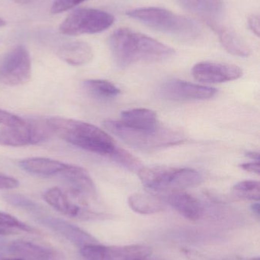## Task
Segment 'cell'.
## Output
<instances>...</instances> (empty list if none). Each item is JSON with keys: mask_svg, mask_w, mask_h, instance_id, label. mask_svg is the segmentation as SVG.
Instances as JSON below:
<instances>
[{"mask_svg": "<svg viewBox=\"0 0 260 260\" xmlns=\"http://www.w3.org/2000/svg\"><path fill=\"white\" fill-rule=\"evenodd\" d=\"M114 62L121 68H126L138 62H157L174 56L172 47L131 29L114 30L108 41Z\"/></svg>", "mask_w": 260, "mask_h": 260, "instance_id": "6da1fadb", "label": "cell"}, {"mask_svg": "<svg viewBox=\"0 0 260 260\" xmlns=\"http://www.w3.org/2000/svg\"><path fill=\"white\" fill-rule=\"evenodd\" d=\"M46 122L53 135L85 151L110 156L118 147L106 132L90 123L61 117L47 119Z\"/></svg>", "mask_w": 260, "mask_h": 260, "instance_id": "7a4b0ae2", "label": "cell"}, {"mask_svg": "<svg viewBox=\"0 0 260 260\" xmlns=\"http://www.w3.org/2000/svg\"><path fill=\"white\" fill-rule=\"evenodd\" d=\"M104 127L111 134L133 148L142 151H152L179 145L186 141V136L180 130L159 125L153 129H136L128 127L121 121L107 120Z\"/></svg>", "mask_w": 260, "mask_h": 260, "instance_id": "3957f363", "label": "cell"}, {"mask_svg": "<svg viewBox=\"0 0 260 260\" xmlns=\"http://www.w3.org/2000/svg\"><path fill=\"white\" fill-rule=\"evenodd\" d=\"M127 15L157 31L183 38H193L200 34V27L191 18L158 7L131 9Z\"/></svg>", "mask_w": 260, "mask_h": 260, "instance_id": "277c9868", "label": "cell"}, {"mask_svg": "<svg viewBox=\"0 0 260 260\" xmlns=\"http://www.w3.org/2000/svg\"><path fill=\"white\" fill-rule=\"evenodd\" d=\"M138 176L145 187L158 192H180L203 180L201 174L192 168L166 166L142 167Z\"/></svg>", "mask_w": 260, "mask_h": 260, "instance_id": "5b68a950", "label": "cell"}, {"mask_svg": "<svg viewBox=\"0 0 260 260\" xmlns=\"http://www.w3.org/2000/svg\"><path fill=\"white\" fill-rule=\"evenodd\" d=\"M43 198L47 204L63 215L84 221L107 219L109 215L94 212L89 209L87 200L70 189L63 190L59 187L47 189Z\"/></svg>", "mask_w": 260, "mask_h": 260, "instance_id": "8992f818", "label": "cell"}, {"mask_svg": "<svg viewBox=\"0 0 260 260\" xmlns=\"http://www.w3.org/2000/svg\"><path fill=\"white\" fill-rule=\"evenodd\" d=\"M114 17L105 11L96 9H79L73 11L61 23L62 35L69 36L100 33L109 28Z\"/></svg>", "mask_w": 260, "mask_h": 260, "instance_id": "52a82bcc", "label": "cell"}, {"mask_svg": "<svg viewBox=\"0 0 260 260\" xmlns=\"http://www.w3.org/2000/svg\"><path fill=\"white\" fill-rule=\"evenodd\" d=\"M32 76L30 53L24 45H18L0 60V83L19 86L27 83Z\"/></svg>", "mask_w": 260, "mask_h": 260, "instance_id": "ba28073f", "label": "cell"}, {"mask_svg": "<svg viewBox=\"0 0 260 260\" xmlns=\"http://www.w3.org/2000/svg\"><path fill=\"white\" fill-rule=\"evenodd\" d=\"M53 135L44 121L25 122L19 126H6L0 129V145L24 147L45 142Z\"/></svg>", "mask_w": 260, "mask_h": 260, "instance_id": "9c48e42d", "label": "cell"}, {"mask_svg": "<svg viewBox=\"0 0 260 260\" xmlns=\"http://www.w3.org/2000/svg\"><path fill=\"white\" fill-rule=\"evenodd\" d=\"M152 253L145 245L105 247L92 244L81 247L80 253L86 260H146Z\"/></svg>", "mask_w": 260, "mask_h": 260, "instance_id": "30bf717a", "label": "cell"}, {"mask_svg": "<svg viewBox=\"0 0 260 260\" xmlns=\"http://www.w3.org/2000/svg\"><path fill=\"white\" fill-rule=\"evenodd\" d=\"M217 90L212 87L181 80L168 81L160 88V95L169 101L207 100L213 98Z\"/></svg>", "mask_w": 260, "mask_h": 260, "instance_id": "8fae6325", "label": "cell"}, {"mask_svg": "<svg viewBox=\"0 0 260 260\" xmlns=\"http://www.w3.org/2000/svg\"><path fill=\"white\" fill-rule=\"evenodd\" d=\"M193 77L204 83H222L242 77L243 70L238 66L219 62H201L192 70Z\"/></svg>", "mask_w": 260, "mask_h": 260, "instance_id": "7c38bea8", "label": "cell"}, {"mask_svg": "<svg viewBox=\"0 0 260 260\" xmlns=\"http://www.w3.org/2000/svg\"><path fill=\"white\" fill-rule=\"evenodd\" d=\"M35 217L38 222L56 232L58 235L64 237L76 246L83 247L87 245L99 244L97 240L90 234L65 220L45 215L43 214L42 211L35 215Z\"/></svg>", "mask_w": 260, "mask_h": 260, "instance_id": "4fadbf2b", "label": "cell"}, {"mask_svg": "<svg viewBox=\"0 0 260 260\" xmlns=\"http://www.w3.org/2000/svg\"><path fill=\"white\" fill-rule=\"evenodd\" d=\"M60 177H62L70 186L69 189L85 200H95L97 197V192L93 179L84 168L67 164V168Z\"/></svg>", "mask_w": 260, "mask_h": 260, "instance_id": "5bb4252c", "label": "cell"}, {"mask_svg": "<svg viewBox=\"0 0 260 260\" xmlns=\"http://www.w3.org/2000/svg\"><path fill=\"white\" fill-rule=\"evenodd\" d=\"M9 250L17 258L24 260H62L61 255L53 249L29 241H14Z\"/></svg>", "mask_w": 260, "mask_h": 260, "instance_id": "9a60e30c", "label": "cell"}, {"mask_svg": "<svg viewBox=\"0 0 260 260\" xmlns=\"http://www.w3.org/2000/svg\"><path fill=\"white\" fill-rule=\"evenodd\" d=\"M180 215L191 221L200 219L203 215L201 203L192 196L186 192H174L168 196L165 200Z\"/></svg>", "mask_w": 260, "mask_h": 260, "instance_id": "2e32d148", "label": "cell"}, {"mask_svg": "<svg viewBox=\"0 0 260 260\" xmlns=\"http://www.w3.org/2000/svg\"><path fill=\"white\" fill-rule=\"evenodd\" d=\"M21 168L26 172L41 177L60 176L67 168V164L47 157H29L21 160Z\"/></svg>", "mask_w": 260, "mask_h": 260, "instance_id": "e0dca14e", "label": "cell"}, {"mask_svg": "<svg viewBox=\"0 0 260 260\" xmlns=\"http://www.w3.org/2000/svg\"><path fill=\"white\" fill-rule=\"evenodd\" d=\"M186 10L201 17L208 24L217 22L223 12V0H177Z\"/></svg>", "mask_w": 260, "mask_h": 260, "instance_id": "ac0fdd59", "label": "cell"}, {"mask_svg": "<svg viewBox=\"0 0 260 260\" xmlns=\"http://www.w3.org/2000/svg\"><path fill=\"white\" fill-rule=\"evenodd\" d=\"M218 35L223 47L234 56L248 57L251 54V49L248 44L233 30L219 25L218 23L209 24Z\"/></svg>", "mask_w": 260, "mask_h": 260, "instance_id": "d6986e66", "label": "cell"}, {"mask_svg": "<svg viewBox=\"0 0 260 260\" xmlns=\"http://www.w3.org/2000/svg\"><path fill=\"white\" fill-rule=\"evenodd\" d=\"M60 58L67 63L74 67L89 63L93 58L91 46L82 41H75L64 44L57 50Z\"/></svg>", "mask_w": 260, "mask_h": 260, "instance_id": "ffe728a7", "label": "cell"}, {"mask_svg": "<svg viewBox=\"0 0 260 260\" xmlns=\"http://www.w3.org/2000/svg\"><path fill=\"white\" fill-rule=\"evenodd\" d=\"M120 121L125 126L136 129H153L159 126L154 111L146 108H136L124 111Z\"/></svg>", "mask_w": 260, "mask_h": 260, "instance_id": "44dd1931", "label": "cell"}, {"mask_svg": "<svg viewBox=\"0 0 260 260\" xmlns=\"http://www.w3.org/2000/svg\"><path fill=\"white\" fill-rule=\"evenodd\" d=\"M128 205L134 212L143 215L158 213L166 209V201L145 192H135L128 198Z\"/></svg>", "mask_w": 260, "mask_h": 260, "instance_id": "7402d4cb", "label": "cell"}, {"mask_svg": "<svg viewBox=\"0 0 260 260\" xmlns=\"http://www.w3.org/2000/svg\"><path fill=\"white\" fill-rule=\"evenodd\" d=\"M83 87L90 94L97 99H112L121 93V90L115 85L101 79L84 81Z\"/></svg>", "mask_w": 260, "mask_h": 260, "instance_id": "603a6c76", "label": "cell"}, {"mask_svg": "<svg viewBox=\"0 0 260 260\" xmlns=\"http://www.w3.org/2000/svg\"><path fill=\"white\" fill-rule=\"evenodd\" d=\"M18 231L29 233L36 232L33 227L22 222L13 215L0 212V236L17 235Z\"/></svg>", "mask_w": 260, "mask_h": 260, "instance_id": "cb8c5ba5", "label": "cell"}, {"mask_svg": "<svg viewBox=\"0 0 260 260\" xmlns=\"http://www.w3.org/2000/svg\"><path fill=\"white\" fill-rule=\"evenodd\" d=\"M233 192L236 197L244 200L259 201L260 184L256 180H244L234 186Z\"/></svg>", "mask_w": 260, "mask_h": 260, "instance_id": "d4e9b609", "label": "cell"}, {"mask_svg": "<svg viewBox=\"0 0 260 260\" xmlns=\"http://www.w3.org/2000/svg\"><path fill=\"white\" fill-rule=\"evenodd\" d=\"M109 157L119 165H122L131 172L138 173L143 167L141 162L137 157L119 147L116 148L114 152Z\"/></svg>", "mask_w": 260, "mask_h": 260, "instance_id": "484cf974", "label": "cell"}, {"mask_svg": "<svg viewBox=\"0 0 260 260\" xmlns=\"http://www.w3.org/2000/svg\"><path fill=\"white\" fill-rule=\"evenodd\" d=\"M4 198L9 204L12 205L15 207L24 209L33 215H36L37 213L42 210L39 205L26 197L18 195V194H6L4 196Z\"/></svg>", "mask_w": 260, "mask_h": 260, "instance_id": "4316f807", "label": "cell"}, {"mask_svg": "<svg viewBox=\"0 0 260 260\" xmlns=\"http://www.w3.org/2000/svg\"><path fill=\"white\" fill-rule=\"evenodd\" d=\"M85 1L86 0H54L50 8V12L53 14L61 13L73 9Z\"/></svg>", "mask_w": 260, "mask_h": 260, "instance_id": "83f0119b", "label": "cell"}, {"mask_svg": "<svg viewBox=\"0 0 260 260\" xmlns=\"http://www.w3.org/2000/svg\"><path fill=\"white\" fill-rule=\"evenodd\" d=\"M26 120L18 116L0 109V124L6 126H19L24 124Z\"/></svg>", "mask_w": 260, "mask_h": 260, "instance_id": "f1b7e54d", "label": "cell"}, {"mask_svg": "<svg viewBox=\"0 0 260 260\" xmlns=\"http://www.w3.org/2000/svg\"><path fill=\"white\" fill-rule=\"evenodd\" d=\"M18 186L19 183L16 179L0 174V189H15Z\"/></svg>", "mask_w": 260, "mask_h": 260, "instance_id": "f546056e", "label": "cell"}, {"mask_svg": "<svg viewBox=\"0 0 260 260\" xmlns=\"http://www.w3.org/2000/svg\"><path fill=\"white\" fill-rule=\"evenodd\" d=\"M249 29L256 36H259L260 32V20L258 15H252L249 17L247 20Z\"/></svg>", "mask_w": 260, "mask_h": 260, "instance_id": "4dcf8cb0", "label": "cell"}, {"mask_svg": "<svg viewBox=\"0 0 260 260\" xmlns=\"http://www.w3.org/2000/svg\"><path fill=\"white\" fill-rule=\"evenodd\" d=\"M241 168L247 172L253 173L259 175L260 172V166L259 161L249 162L240 165Z\"/></svg>", "mask_w": 260, "mask_h": 260, "instance_id": "1f68e13d", "label": "cell"}, {"mask_svg": "<svg viewBox=\"0 0 260 260\" xmlns=\"http://www.w3.org/2000/svg\"><path fill=\"white\" fill-rule=\"evenodd\" d=\"M184 254L187 256L190 260H211L209 258L206 257V256H203L200 253H197L195 251H192L191 250H187V249H184L183 250Z\"/></svg>", "mask_w": 260, "mask_h": 260, "instance_id": "d6a6232c", "label": "cell"}, {"mask_svg": "<svg viewBox=\"0 0 260 260\" xmlns=\"http://www.w3.org/2000/svg\"><path fill=\"white\" fill-rule=\"evenodd\" d=\"M246 154H247V157L256 160V161H259V153L257 151H248V152L246 153Z\"/></svg>", "mask_w": 260, "mask_h": 260, "instance_id": "836d02e7", "label": "cell"}, {"mask_svg": "<svg viewBox=\"0 0 260 260\" xmlns=\"http://www.w3.org/2000/svg\"><path fill=\"white\" fill-rule=\"evenodd\" d=\"M252 211L254 212L255 215H256V216L259 217L260 214V208L259 203H255L252 206Z\"/></svg>", "mask_w": 260, "mask_h": 260, "instance_id": "e575fe53", "label": "cell"}, {"mask_svg": "<svg viewBox=\"0 0 260 260\" xmlns=\"http://www.w3.org/2000/svg\"><path fill=\"white\" fill-rule=\"evenodd\" d=\"M12 1L18 3V4H28V3H32L34 0H12Z\"/></svg>", "mask_w": 260, "mask_h": 260, "instance_id": "d590c367", "label": "cell"}, {"mask_svg": "<svg viewBox=\"0 0 260 260\" xmlns=\"http://www.w3.org/2000/svg\"><path fill=\"white\" fill-rule=\"evenodd\" d=\"M0 260H24L20 259V258H5L0 256Z\"/></svg>", "mask_w": 260, "mask_h": 260, "instance_id": "8d00e7d4", "label": "cell"}, {"mask_svg": "<svg viewBox=\"0 0 260 260\" xmlns=\"http://www.w3.org/2000/svg\"><path fill=\"white\" fill-rule=\"evenodd\" d=\"M4 25H6V21L0 17V27H3Z\"/></svg>", "mask_w": 260, "mask_h": 260, "instance_id": "74e56055", "label": "cell"}, {"mask_svg": "<svg viewBox=\"0 0 260 260\" xmlns=\"http://www.w3.org/2000/svg\"><path fill=\"white\" fill-rule=\"evenodd\" d=\"M250 260H260L259 258H253V259H250Z\"/></svg>", "mask_w": 260, "mask_h": 260, "instance_id": "f35d334b", "label": "cell"}]
</instances>
